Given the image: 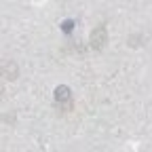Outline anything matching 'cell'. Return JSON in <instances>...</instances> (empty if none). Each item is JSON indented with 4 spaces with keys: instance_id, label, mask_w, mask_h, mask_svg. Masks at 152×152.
Returning a JSON list of instances; mask_svg holds the SVG:
<instances>
[]
</instances>
